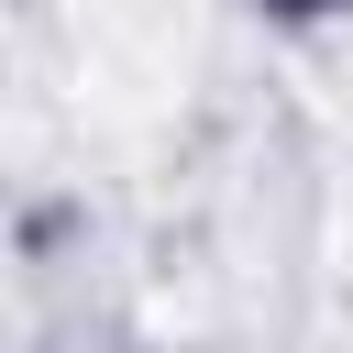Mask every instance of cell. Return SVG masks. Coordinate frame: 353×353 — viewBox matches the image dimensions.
Instances as JSON below:
<instances>
[{
  "mask_svg": "<svg viewBox=\"0 0 353 353\" xmlns=\"http://www.w3.org/2000/svg\"><path fill=\"white\" fill-rule=\"evenodd\" d=\"M276 22H320V11H353V0H265Z\"/></svg>",
  "mask_w": 353,
  "mask_h": 353,
  "instance_id": "1",
  "label": "cell"
}]
</instances>
